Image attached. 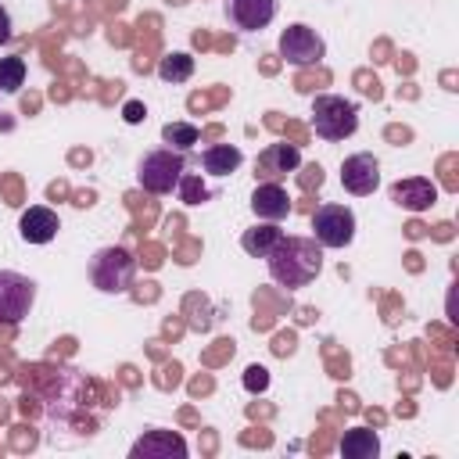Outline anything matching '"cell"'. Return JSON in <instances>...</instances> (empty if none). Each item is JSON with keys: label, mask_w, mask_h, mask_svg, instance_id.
Returning <instances> with one entry per match:
<instances>
[{"label": "cell", "mask_w": 459, "mask_h": 459, "mask_svg": "<svg viewBox=\"0 0 459 459\" xmlns=\"http://www.w3.org/2000/svg\"><path fill=\"white\" fill-rule=\"evenodd\" d=\"M269 262V276L287 287V290H298V287H308L319 269H323V247L316 244V237H280V244L265 255Z\"/></svg>", "instance_id": "cell-1"}, {"label": "cell", "mask_w": 459, "mask_h": 459, "mask_svg": "<svg viewBox=\"0 0 459 459\" xmlns=\"http://www.w3.org/2000/svg\"><path fill=\"white\" fill-rule=\"evenodd\" d=\"M312 129L323 140H344L359 129V104L341 93H319L312 100Z\"/></svg>", "instance_id": "cell-2"}, {"label": "cell", "mask_w": 459, "mask_h": 459, "mask_svg": "<svg viewBox=\"0 0 459 459\" xmlns=\"http://www.w3.org/2000/svg\"><path fill=\"white\" fill-rule=\"evenodd\" d=\"M136 280V258L126 247H100L90 258V283L100 294H126Z\"/></svg>", "instance_id": "cell-3"}, {"label": "cell", "mask_w": 459, "mask_h": 459, "mask_svg": "<svg viewBox=\"0 0 459 459\" xmlns=\"http://www.w3.org/2000/svg\"><path fill=\"white\" fill-rule=\"evenodd\" d=\"M183 172H186L183 151L158 147V151H151V154L140 158V165H136V183H140L147 194H172Z\"/></svg>", "instance_id": "cell-4"}, {"label": "cell", "mask_w": 459, "mask_h": 459, "mask_svg": "<svg viewBox=\"0 0 459 459\" xmlns=\"http://www.w3.org/2000/svg\"><path fill=\"white\" fill-rule=\"evenodd\" d=\"M276 50H280V57H283L287 65H294V68H308V65H319V61L326 57V39H323L312 25L294 22V25H287V29L280 32Z\"/></svg>", "instance_id": "cell-5"}, {"label": "cell", "mask_w": 459, "mask_h": 459, "mask_svg": "<svg viewBox=\"0 0 459 459\" xmlns=\"http://www.w3.org/2000/svg\"><path fill=\"white\" fill-rule=\"evenodd\" d=\"M312 237L319 247H348L355 240V212L348 204H319L312 212Z\"/></svg>", "instance_id": "cell-6"}, {"label": "cell", "mask_w": 459, "mask_h": 459, "mask_svg": "<svg viewBox=\"0 0 459 459\" xmlns=\"http://www.w3.org/2000/svg\"><path fill=\"white\" fill-rule=\"evenodd\" d=\"M36 301V280L14 269H0V323L14 326L32 312Z\"/></svg>", "instance_id": "cell-7"}, {"label": "cell", "mask_w": 459, "mask_h": 459, "mask_svg": "<svg viewBox=\"0 0 459 459\" xmlns=\"http://www.w3.org/2000/svg\"><path fill=\"white\" fill-rule=\"evenodd\" d=\"M276 11H280V0H222V14L237 32H258L273 25Z\"/></svg>", "instance_id": "cell-8"}, {"label": "cell", "mask_w": 459, "mask_h": 459, "mask_svg": "<svg viewBox=\"0 0 459 459\" xmlns=\"http://www.w3.org/2000/svg\"><path fill=\"white\" fill-rule=\"evenodd\" d=\"M341 186L355 197H366L380 186V161L369 154V151H359V154H348L341 161Z\"/></svg>", "instance_id": "cell-9"}, {"label": "cell", "mask_w": 459, "mask_h": 459, "mask_svg": "<svg viewBox=\"0 0 459 459\" xmlns=\"http://www.w3.org/2000/svg\"><path fill=\"white\" fill-rule=\"evenodd\" d=\"M186 452H190V448H186L183 434L165 430V427L143 430V437H136L133 448H129L133 459H186Z\"/></svg>", "instance_id": "cell-10"}, {"label": "cell", "mask_w": 459, "mask_h": 459, "mask_svg": "<svg viewBox=\"0 0 459 459\" xmlns=\"http://www.w3.org/2000/svg\"><path fill=\"white\" fill-rule=\"evenodd\" d=\"M298 165H301V151L294 143H269L255 158V176L258 179H269V183H280V176L294 172Z\"/></svg>", "instance_id": "cell-11"}, {"label": "cell", "mask_w": 459, "mask_h": 459, "mask_svg": "<svg viewBox=\"0 0 459 459\" xmlns=\"http://www.w3.org/2000/svg\"><path fill=\"white\" fill-rule=\"evenodd\" d=\"M57 230H61V219L47 204H29L18 219V233L25 244H50L57 237Z\"/></svg>", "instance_id": "cell-12"}, {"label": "cell", "mask_w": 459, "mask_h": 459, "mask_svg": "<svg viewBox=\"0 0 459 459\" xmlns=\"http://www.w3.org/2000/svg\"><path fill=\"white\" fill-rule=\"evenodd\" d=\"M391 201L409 212H427L437 201V186L427 176H405V179L391 183Z\"/></svg>", "instance_id": "cell-13"}, {"label": "cell", "mask_w": 459, "mask_h": 459, "mask_svg": "<svg viewBox=\"0 0 459 459\" xmlns=\"http://www.w3.org/2000/svg\"><path fill=\"white\" fill-rule=\"evenodd\" d=\"M251 212L262 219V222H283L290 215V194L280 186V183H269L262 179L251 194Z\"/></svg>", "instance_id": "cell-14"}, {"label": "cell", "mask_w": 459, "mask_h": 459, "mask_svg": "<svg viewBox=\"0 0 459 459\" xmlns=\"http://www.w3.org/2000/svg\"><path fill=\"white\" fill-rule=\"evenodd\" d=\"M240 161H244V151L237 143H212L201 151V169L208 176H230L240 169Z\"/></svg>", "instance_id": "cell-15"}, {"label": "cell", "mask_w": 459, "mask_h": 459, "mask_svg": "<svg viewBox=\"0 0 459 459\" xmlns=\"http://www.w3.org/2000/svg\"><path fill=\"white\" fill-rule=\"evenodd\" d=\"M341 455H344V459H377V455H380V437H377V430H369V427H351V430H344V437H341Z\"/></svg>", "instance_id": "cell-16"}, {"label": "cell", "mask_w": 459, "mask_h": 459, "mask_svg": "<svg viewBox=\"0 0 459 459\" xmlns=\"http://www.w3.org/2000/svg\"><path fill=\"white\" fill-rule=\"evenodd\" d=\"M280 237H283V230H280L276 222H258V226H251V230L240 233V247H244L251 258H265V255L280 244Z\"/></svg>", "instance_id": "cell-17"}, {"label": "cell", "mask_w": 459, "mask_h": 459, "mask_svg": "<svg viewBox=\"0 0 459 459\" xmlns=\"http://www.w3.org/2000/svg\"><path fill=\"white\" fill-rule=\"evenodd\" d=\"M194 75V57L186 54V50H172V54H165L161 61H158V79L161 82H186Z\"/></svg>", "instance_id": "cell-18"}, {"label": "cell", "mask_w": 459, "mask_h": 459, "mask_svg": "<svg viewBox=\"0 0 459 459\" xmlns=\"http://www.w3.org/2000/svg\"><path fill=\"white\" fill-rule=\"evenodd\" d=\"M197 126L194 122H165L161 126V140L172 147V151H190L197 143Z\"/></svg>", "instance_id": "cell-19"}, {"label": "cell", "mask_w": 459, "mask_h": 459, "mask_svg": "<svg viewBox=\"0 0 459 459\" xmlns=\"http://www.w3.org/2000/svg\"><path fill=\"white\" fill-rule=\"evenodd\" d=\"M25 86V57H0V93H18Z\"/></svg>", "instance_id": "cell-20"}, {"label": "cell", "mask_w": 459, "mask_h": 459, "mask_svg": "<svg viewBox=\"0 0 459 459\" xmlns=\"http://www.w3.org/2000/svg\"><path fill=\"white\" fill-rule=\"evenodd\" d=\"M176 190H179V197L186 201V204H201V201H208L212 197V190L201 183V176H179V183H176Z\"/></svg>", "instance_id": "cell-21"}, {"label": "cell", "mask_w": 459, "mask_h": 459, "mask_svg": "<svg viewBox=\"0 0 459 459\" xmlns=\"http://www.w3.org/2000/svg\"><path fill=\"white\" fill-rule=\"evenodd\" d=\"M244 387H247L251 394H262V391L269 387V369H265V366H247V369H244Z\"/></svg>", "instance_id": "cell-22"}, {"label": "cell", "mask_w": 459, "mask_h": 459, "mask_svg": "<svg viewBox=\"0 0 459 459\" xmlns=\"http://www.w3.org/2000/svg\"><path fill=\"white\" fill-rule=\"evenodd\" d=\"M143 115H147V108H143L140 100H126V104H122V118H126L129 126H136V122H143Z\"/></svg>", "instance_id": "cell-23"}, {"label": "cell", "mask_w": 459, "mask_h": 459, "mask_svg": "<svg viewBox=\"0 0 459 459\" xmlns=\"http://www.w3.org/2000/svg\"><path fill=\"white\" fill-rule=\"evenodd\" d=\"M11 39V14H7V7L0 4V43H7Z\"/></svg>", "instance_id": "cell-24"}]
</instances>
